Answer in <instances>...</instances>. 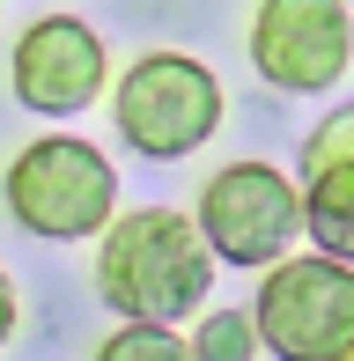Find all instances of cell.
Instances as JSON below:
<instances>
[{"label": "cell", "mask_w": 354, "mask_h": 361, "mask_svg": "<svg viewBox=\"0 0 354 361\" xmlns=\"http://www.w3.org/2000/svg\"><path fill=\"white\" fill-rule=\"evenodd\" d=\"M214 243L177 207H133L96 236V295L126 324H177L214 295Z\"/></svg>", "instance_id": "cell-1"}, {"label": "cell", "mask_w": 354, "mask_h": 361, "mask_svg": "<svg viewBox=\"0 0 354 361\" xmlns=\"http://www.w3.org/2000/svg\"><path fill=\"white\" fill-rule=\"evenodd\" d=\"M0 200L30 236L82 243L118 221V170H111L104 147H89L74 133H44V140L15 147L8 177H0Z\"/></svg>", "instance_id": "cell-2"}, {"label": "cell", "mask_w": 354, "mask_h": 361, "mask_svg": "<svg viewBox=\"0 0 354 361\" xmlns=\"http://www.w3.org/2000/svg\"><path fill=\"white\" fill-rule=\"evenodd\" d=\"M111 118H118V140L148 162L200 155L221 126V81L192 52H140L111 89Z\"/></svg>", "instance_id": "cell-3"}, {"label": "cell", "mask_w": 354, "mask_h": 361, "mask_svg": "<svg viewBox=\"0 0 354 361\" xmlns=\"http://www.w3.org/2000/svg\"><path fill=\"white\" fill-rule=\"evenodd\" d=\"M192 221L207 228L221 266H251L273 273L288 258V243L310 236V214H303V177L273 170V162H221L200 185V207Z\"/></svg>", "instance_id": "cell-4"}, {"label": "cell", "mask_w": 354, "mask_h": 361, "mask_svg": "<svg viewBox=\"0 0 354 361\" xmlns=\"http://www.w3.org/2000/svg\"><path fill=\"white\" fill-rule=\"evenodd\" d=\"M251 317H259V339L273 361H354V266L325 251L281 258Z\"/></svg>", "instance_id": "cell-5"}, {"label": "cell", "mask_w": 354, "mask_h": 361, "mask_svg": "<svg viewBox=\"0 0 354 361\" xmlns=\"http://www.w3.org/2000/svg\"><path fill=\"white\" fill-rule=\"evenodd\" d=\"M251 67L288 96H317L354 67V0H259Z\"/></svg>", "instance_id": "cell-6"}, {"label": "cell", "mask_w": 354, "mask_h": 361, "mask_svg": "<svg viewBox=\"0 0 354 361\" xmlns=\"http://www.w3.org/2000/svg\"><path fill=\"white\" fill-rule=\"evenodd\" d=\"M111 81V59H104V37L82 23V15H37V23L15 37L8 52V89L23 111L37 118H74L104 96Z\"/></svg>", "instance_id": "cell-7"}, {"label": "cell", "mask_w": 354, "mask_h": 361, "mask_svg": "<svg viewBox=\"0 0 354 361\" xmlns=\"http://www.w3.org/2000/svg\"><path fill=\"white\" fill-rule=\"evenodd\" d=\"M303 214H310V243L325 258L354 266V111L310 126L303 140Z\"/></svg>", "instance_id": "cell-8"}, {"label": "cell", "mask_w": 354, "mask_h": 361, "mask_svg": "<svg viewBox=\"0 0 354 361\" xmlns=\"http://www.w3.org/2000/svg\"><path fill=\"white\" fill-rule=\"evenodd\" d=\"M259 317L251 310H207L192 324V361H259Z\"/></svg>", "instance_id": "cell-9"}, {"label": "cell", "mask_w": 354, "mask_h": 361, "mask_svg": "<svg viewBox=\"0 0 354 361\" xmlns=\"http://www.w3.org/2000/svg\"><path fill=\"white\" fill-rule=\"evenodd\" d=\"M96 361H192V339H177V324H118Z\"/></svg>", "instance_id": "cell-10"}, {"label": "cell", "mask_w": 354, "mask_h": 361, "mask_svg": "<svg viewBox=\"0 0 354 361\" xmlns=\"http://www.w3.org/2000/svg\"><path fill=\"white\" fill-rule=\"evenodd\" d=\"M15 317H23V302H15V281H8V266H0V347L15 339Z\"/></svg>", "instance_id": "cell-11"}]
</instances>
